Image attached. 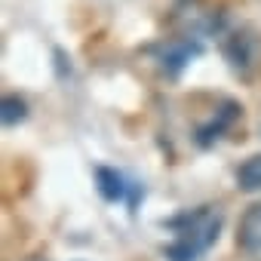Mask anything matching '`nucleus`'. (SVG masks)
Masks as SVG:
<instances>
[{
    "mask_svg": "<svg viewBox=\"0 0 261 261\" xmlns=\"http://www.w3.org/2000/svg\"><path fill=\"white\" fill-rule=\"evenodd\" d=\"M163 227L172 230V240L163 246L166 261H200L221 237L224 212L218 206H197L172 215L163 221Z\"/></svg>",
    "mask_w": 261,
    "mask_h": 261,
    "instance_id": "obj_1",
    "label": "nucleus"
},
{
    "mask_svg": "<svg viewBox=\"0 0 261 261\" xmlns=\"http://www.w3.org/2000/svg\"><path fill=\"white\" fill-rule=\"evenodd\" d=\"M221 56L240 80H255L261 71V34L249 25L227 31L221 40Z\"/></svg>",
    "mask_w": 261,
    "mask_h": 261,
    "instance_id": "obj_2",
    "label": "nucleus"
},
{
    "mask_svg": "<svg viewBox=\"0 0 261 261\" xmlns=\"http://www.w3.org/2000/svg\"><path fill=\"white\" fill-rule=\"evenodd\" d=\"M240 117H243V105H240V101H233V98L221 101V108L197 129V145H200V148H212L218 139H224V136L230 133V126H233Z\"/></svg>",
    "mask_w": 261,
    "mask_h": 261,
    "instance_id": "obj_3",
    "label": "nucleus"
},
{
    "mask_svg": "<svg viewBox=\"0 0 261 261\" xmlns=\"http://www.w3.org/2000/svg\"><path fill=\"white\" fill-rule=\"evenodd\" d=\"M203 53V43L191 34V37H178V40H169L160 46V68L169 74V77H178L197 56Z\"/></svg>",
    "mask_w": 261,
    "mask_h": 261,
    "instance_id": "obj_4",
    "label": "nucleus"
},
{
    "mask_svg": "<svg viewBox=\"0 0 261 261\" xmlns=\"http://www.w3.org/2000/svg\"><path fill=\"white\" fill-rule=\"evenodd\" d=\"M237 246L246 255H258L261 258V203H252L237 227Z\"/></svg>",
    "mask_w": 261,
    "mask_h": 261,
    "instance_id": "obj_5",
    "label": "nucleus"
},
{
    "mask_svg": "<svg viewBox=\"0 0 261 261\" xmlns=\"http://www.w3.org/2000/svg\"><path fill=\"white\" fill-rule=\"evenodd\" d=\"M95 188H98V194H101L105 203H126L133 181H126L123 172H117L111 166H98L95 169Z\"/></svg>",
    "mask_w": 261,
    "mask_h": 261,
    "instance_id": "obj_6",
    "label": "nucleus"
},
{
    "mask_svg": "<svg viewBox=\"0 0 261 261\" xmlns=\"http://www.w3.org/2000/svg\"><path fill=\"white\" fill-rule=\"evenodd\" d=\"M233 178H237V188H240L243 194H258V191H261V154L246 157V160L237 166Z\"/></svg>",
    "mask_w": 261,
    "mask_h": 261,
    "instance_id": "obj_7",
    "label": "nucleus"
},
{
    "mask_svg": "<svg viewBox=\"0 0 261 261\" xmlns=\"http://www.w3.org/2000/svg\"><path fill=\"white\" fill-rule=\"evenodd\" d=\"M28 114H31V108H28V101L22 95H4L0 98V123H4L7 129L25 123Z\"/></svg>",
    "mask_w": 261,
    "mask_h": 261,
    "instance_id": "obj_8",
    "label": "nucleus"
},
{
    "mask_svg": "<svg viewBox=\"0 0 261 261\" xmlns=\"http://www.w3.org/2000/svg\"><path fill=\"white\" fill-rule=\"evenodd\" d=\"M31 261H43V258H31Z\"/></svg>",
    "mask_w": 261,
    "mask_h": 261,
    "instance_id": "obj_9",
    "label": "nucleus"
}]
</instances>
